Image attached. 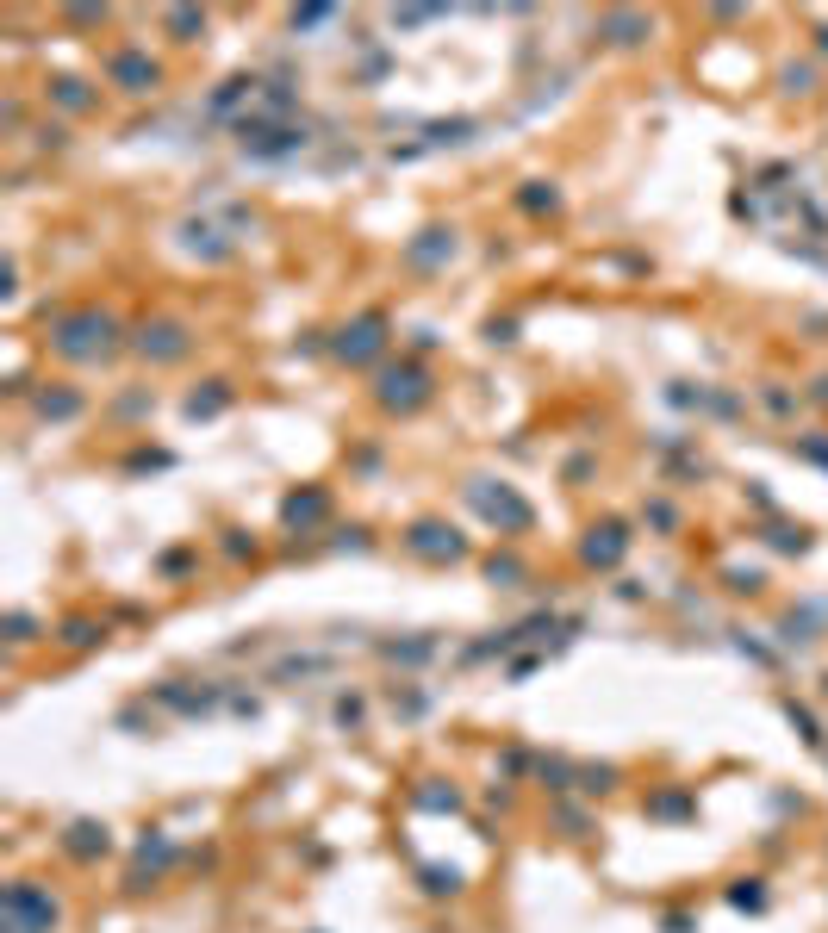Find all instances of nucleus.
Instances as JSON below:
<instances>
[{
	"mask_svg": "<svg viewBox=\"0 0 828 933\" xmlns=\"http://www.w3.org/2000/svg\"><path fill=\"white\" fill-rule=\"evenodd\" d=\"M374 330H380L374 318H368V324H355V330L343 336V355H368V349H374Z\"/></svg>",
	"mask_w": 828,
	"mask_h": 933,
	"instance_id": "nucleus-1",
	"label": "nucleus"
}]
</instances>
